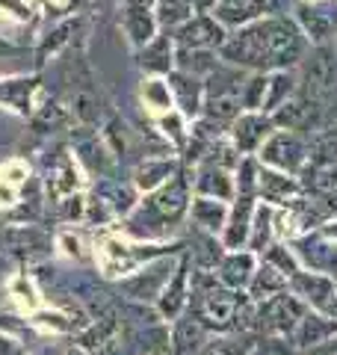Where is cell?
Returning a JSON list of instances; mask_svg holds the SVG:
<instances>
[{
  "label": "cell",
  "mask_w": 337,
  "mask_h": 355,
  "mask_svg": "<svg viewBox=\"0 0 337 355\" xmlns=\"http://www.w3.org/2000/svg\"><path fill=\"white\" fill-rule=\"evenodd\" d=\"M219 53L225 62L237 65V69H254L261 74L284 71L305 57V36L284 18L252 21V24L240 27V33L225 39Z\"/></svg>",
  "instance_id": "cell-1"
},
{
  "label": "cell",
  "mask_w": 337,
  "mask_h": 355,
  "mask_svg": "<svg viewBox=\"0 0 337 355\" xmlns=\"http://www.w3.org/2000/svg\"><path fill=\"white\" fill-rule=\"evenodd\" d=\"M189 193H193V178H172L160 190L139 198V205L125 216V231L145 240L166 237L189 214Z\"/></svg>",
  "instance_id": "cell-2"
},
{
  "label": "cell",
  "mask_w": 337,
  "mask_h": 355,
  "mask_svg": "<svg viewBox=\"0 0 337 355\" xmlns=\"http://www.w3.org/2000/svg\"><path fill=\"white\" fill-rule=\"evenodd\" d=\"M305 314H308V305L296 293L284 291L261 305H254V329L269 338H290Z\"/></svg>",
  "instance_id": "cell-3"
},
{
  "label": "cell",
  "mask_w": 337,
  "mask_h": 355,
  "mask_svg": "<svg viewBox=\"0 0 337 355\" xmlns=\"http://www.w3.org/2000/svg\"><path fill=\"white\" fill-rule=\"evenodd\" d=\"M0 252L24 263H33L51 252V237L36 222H15V225H6L0 231Z\"/></svg>",
  "instance_id": "cell-4"
},
{
  "label": "cell",
  "mask_w": 337,
  "mask_h": 355,
  "mask_svg": "<svg viewBox=\"0 0 337 355\" xmlns=\"http://www.w3.org/2000/svg\"><path fill=\"white\" fill-rule=\"evenodd\" d=\"M175 272V263L166 261V258H154L145 266H137L130 275L119 282V291H125L128 299L133 302H157L163 293V287L168 284Z\"/></svg>",
  "instance_id": "cell-5"
},
{
  "label": "cell",
  "mask_w": 337,
  "mask_h": 355,
  "mask_svg": "<svg viewBox=\"0 0 337 355\" xmlns=\"http://www.w3.org/2000/svg\"><path fill=\"white\" fill-rule=\"evenodd\" d=\"M42 98V77L39 74H6L0 77V110L15 113L21 119H33Z\"/></svg>",
  "instance_id": "cell-6"
},
{
  "label": "cell",
  "mask_w": 337,
  "mask_h": 355,
  "mask_svg": "<svg viewBox=\"0 0 337 355\" xmlns=\"http://www.w3.org/2000/svg\"><path fill=\"white\" fill-rule=\"evenodd\" d=\"M261 160L269 163V166H275L278 172L296 175L302 166H305V160H308V146H305V139H302L299 133L278 130V133H273V137L263 142Z\"/></svg>",
  "instance_id": "cell-7"
},
{
  "label": "cell",
  "mask_w": 337,
  "mask_h": 355,
  "mask_svg": "<svg viewBox=\"0 0 337 355\" xmlns=\"http://www.w3.org/2000/svg\"><path fill=\"white\" fill-rule=\"evenodd\" d=\"M71 157L77 160V166H83L86 172L98 178H107V172L112 169V148L104 137H98L95 128L71 130Z\"/></svg>",
  "instance_id": "cell-8"
},
{
  "label": "cell",
  "mask_w": 337,
  "mask_h": 355,
  "mask_svg": "<svg viewBox=\"0 0 337 355\" xmlns=\"http://www.w3.org/2000/svg\"><path fill=\"white\" fill-rule=\"evenodd\" d=\"M172 39H175L178 48H184V51H216L225 44L228 33H225V27L213 15L198 12V15L189 18L187 24L178 27L172 33Z\"/></svg>",
  "instance_id": "cell-9"
},
{
  "label": "cell",
  "mask_w": 337,
  "mask_h": 355,
  "mask_svg": "<svg viewBox=\"0 0 337 355\" xmlns=\"http://www.w3.org/2000/svg\"><path fill=\"white\" fill-rule=\"evenodd\" d=\"M189 263H193L189 261V252L178 258L172 279H168L160 299H157V314H160V320H178L189 308Z\"/></svg>",
  "instance_id": "cell-10"
},
{
  "label": "cell",
  "mask_w": 337,
  "mask_h": 355,
  "mask_svg": "<svg viewBox=\"0 0 337 355\" xmlns=\"http://www.w3.org/2000/svg\"><path fill=\"white\" fill-rule=\"evenodd\" d=\"M293 254L299 258V263L308 266V272H322V275H334L337 272V243H331L329 237H296L293 240Z\"/></svg>",
  "instance_id": "cell-11"
},
{
  "label": "cell",
  "mask_w": 337,
  "mask_h": 355,
  "mask_svg": "<svg viewBox=\"0 0 337 355\" xmlns=\"http://www.w3.org/2000/svg\"><path fill=\"white\" fill-rule=\"evenodd\" d=\"M269 137H273V119L263 113H240L231 125V142L240 154H252L263 148Z\"/></svg>",
  "instance_id": "cell-12"
},
{
  "label": "cell",
  "mask_w": 337,
  "mask_h": 355,
  "mask_svg": "<svg viewBox=\"0 0 337 355\" xmlns=\"http://www.w3.org/2000/svg\"><path fill=\"white\" fill-rule=\"evenodd\" d=\"M166 83H168V92H172V104L181 110V116L184 119H198L201 104H205V80H198V77L175 69L166 77Z\"/></svg>",
  "instance_id": "cell-13"
},
{
  "label": "cell",
  "mask_w": 337,
  "mask_h": 355,
  "mask_svg": "<svg viewBox=\"0 0 337 355\" xmlns=\"http://www.w3.org/2000/svg\"><path fill=\"white\" fill-rule=\"evenodd\" d=\"M252 216H254V196H237V205L231 207L228 222L222 228V246L228 252L245 249L252 231Z\"/></svg>",
  "instance_id": "cell-14"
},
{
  "label": "cell",
  "mask_w": 337,
  "mask_h": 355,
  "mask_svg": "<svg viewBox=\"0 0 337 355\" xmlns=\"http://www.w3.org/2000/svg\"><path fill=\"white\" fill-rule=\"evenodd\" d=\"M175 39L168 33H157L142 51H137V62L151 77H168L175 71Z\"/></svg>",
  "instance_id": "cell-15"
},
{
  "label": "cell",
  "mask_w": 337,
  "mask_h": 355,
  "mask_svg": "<svg viewBox=\"0 0 337 355\" xmlns=\"http://www.w3.org/2000/svg\"><path fill=\"white\" fill-rule=\"evenodd\" d=\"M178 175H181V163L175 157H145L142 163H137V169H133L130 184L137 187L139 193H154Z\"/></svg>",
  "instance_id": "cell-16"
},
{
  "label": "cell",
  "mask_w": 337,
  "mask_h": 355,
  "mask_svg": "<svg viewBox=\"0 0 337 355\" xmlns=\"http://www.w3.org/2000/svg\"><path fill=\"white\" fill-rule=\"evenodd\" d=\"M331 338H337V320L322 317L317 311H308V314L302 317V323L296 326V331L290 335V347L293 349H313Z\"/></svg>",
  "instance_id": "cell-17"
},
{
  "label": "cell",
  "mask_w": 337,
  "mask_h": 355,
  "mask_svg": "<svg viewBox=\"0 0 337 355\" xmlns=\"http://www.w3.org/2000/svg\"><path fill=\"white\" fill-rule=\"evenodd\" d=\"M121 30L130 42L133 51H142L157 33H160V24H157L154 9H137V6H121Z\"/></svg>",
  "instance_id": "cell-18"
},
{
  "label": "cell",
  "mask_w": 337,
  "mask_h": 355,
  "mask_svg": "<svg viewBox=\"0 0 337 355\" xmlns=\"http://www.w3.org/2000/svg\"><path fill=\"white\" fill-rule=\"evenodd\" d=\"M193 190L201 198H216V202H231L237 187H234V178L228 169H219V166H205L196 172L193 178Z\"/></svg>",
  "instance_id": "cell-19"
},
{
  "label": "cell",
  "mask_w": 337,
  "mask_h": 355,
  "mask_svg": "<svg viewBox=\"0 0 337 355\" xmlns=\"http://www.w3.org/2000/svg\"><path fill=\"white\" fill-rule=\"evenodd\" d=\"M257 193L273 205H290V202H299L302 184L296 178H287L284 172L257 169Z\"/></svg>",
  "instance_id": "cell-20"
},
{
  "label": "cell",
  "mask_w": 337,
  "mask_h": 355,
  "mask_svg": "<svg viewBox=\"0 0 337 355\" xmlns=\"http://www.w3.org/2000/svg\"><path fill=\"white\" fill-rule=\"evenodd\" d=\"M213 9H216L213 18H216L222 27H245L266 12L269 0H216Z\"/></svg>",
  "instance_id": "cell-21"
},
{
  "label": "cell",
  "mask_w": 337,
  "mask_h": 355,
  "mask_svg": "<svg viewBox=\"0 0 337 355\" xmlns=\"http://www.w3.org/2000/svg\"><path fill=\"white\" fill-rule=\"evenodd\" d=\"M254 270H257V263H254L252 252H228L219 261L216 279L228 287V291H243V287H249Z\"/></svg>",
  "instance_id": "cell-22"
},
{
  "label": "cell",
  "mask_w": 337,
  "mask_h": 355,
  "mask_svg": "<svg viewBox=\"0 0 337 355\" xmlns=\"http://www.w3.org/2000/svg\"><path fill=\"white\" fill-rule=\"evenodd\" d=\"M228 214L231 207L225 202H216V198H201L196 196L193 202H189V219H193V225L198 231H205V234H222L225 222H228Z\"/></svg>",
  "instance_id": "cell-23"
},
{
  "label": "cell",
  "mask_w": 337,
  "mask_h": 355,
  "mask_svg": "<svg viewBox=\"0 0 337 355\" xmlns=\"http://www.w3.org/2000/svg\"><path fill=\"white\" fill-rule=\"evenodd\" d=\"M207 335L210 331L201 326V320L196 314H189V311H184V314L178 317L175 329H172V349H175V355H193L198 349H205Z\"/></svg>",
  "instance_id": "cell-24"
},
{
  "label": "cell",
  "mask_w": 337,
  "mask_h": 355,
  "mask_svg": "<svg viewBox=\"0 0 337 355\" xmlns=\"http://www.w3.org/2000/svg\"><path fill=\"white\" fill-rule=\"evenodd\" d=\"M296 12H299V21H302V36H308L311 42H317V44H322L337 30V12H331V6H308V3H302Z\"/></svg>",
  "instance_id": "cell-25"
},
{
  "label": "cell",
  "mask_w": 337,
  "mask_h": 355,
  "mask_svg": "<svg viewBox=\"0 0 337 355\" xmlns=\"http://www.w3.org/2000/svg\"><path fill=\"white\" fill-rule=\"evenodd\" d=\"M95 196H101L104 202L110 205V210L119 216H128L133 207L139 205V190L133 184H121V181H112V178H101L98 187H95Z\"/></svg>",
  "instance_id": "cell-26"
},
{
  "label": "cell",
  "mask_w": 337,
  "mask_h": 355,
  "mask_svg": "<svg viewBox=\"0 0 337 355\" xmlns=\"http://www.w3.org/2000/svg\"><path fill=\"white\" fill-rule=\"evenodd\" d=\"M287 287H290L287 275H281L275 266H269L263 261V266H257L254 275H252V282H249V299H252L254 305H261V302H266V299L284 293Z\"/></svg>",
  "instance_id": "cell-27"
},
{
  "label": "cell",
  "mask_w": 337,
  "mask_h": 355,
  "mask_svg": "<svg viewBox=\"0 0 337 355\" xmlns=\"http://www.w3.org/2000/svg\"><path fill=\"white\" fill-rule=\"evenodd\" d=\"M302 62H305V83H308V89L313 95L334 86V60L325 48H320L313 57L302 60Z\"/></svg>",
  "instance_id": "cell-28"
},
{
  "label": "cell",
  "mask_w": 337,
  "mask_h": 355,
  "mask_svg": "<svg viewBox=\"0 0 337 355\" xmlns=\"http://www.w3.org/2000/svg\"><path fill=\"white\" fill-rule=\"evenodd\" d=\"M313 113V101L311 98H290L287 104H281L273 116V125H281L284 130H299L311 121Z\"/></svg>",
  "instance_id": "cell-29"
},
{
  "label": "cell",
  "mask_w": 337,
  "mask_h": 355,
  "mask_svg": "<svg viewBox=\"0 0 337 355\" xmlns=\"http://www.w3.org/2000/svg\"><path fill=\"white\" fill-rule=\"evenodd\" d=\"M154 15H157L160 30H178L196 15V6H193V0H157Z\"/></svg>",
  "instance_id": "cell-30"
},
{
  "label": "cell",
  "mask_w": 337,
  "mask_h": 355,
  "mask_svg": "<svg viewBox=\"0 0 337 355\" xmlns=\"http://www.w3.org/2000/svg\"><path fill=\"white\" fill-rule=\"evenodd\" d=\"M296 92V77L290 71H275L266 77V98H263V110H278L281 104L290 101V95Z\"/></svg>",
  "instance_id": "cell-31"
},
{
  "label": "cell",
  "mask_w": 337,
  "mask_h": 355,
  "mask_svg": "<svg viewBox=\"0 0 337 355\" xmlns=\"http://www.w3.org/2000/svg\"><path fill=\"white\" fill-rule=\"evenodd\" d=\"M269 237H273V210L269 207H254L252 231H249V243H245V249H252V254L263 252V249H269Z\"/></svg>",
  "instance_id": "cell-32"
},
{
  "label": "cell",
  "mask_w": 337,
  "mask_h": 355,
  "mask_svg": "<svg viewBox=\"0 0 337 355\" xmlns=\"http://www.w3.org/2000/svg\"><path fill=\"white\" fill-rule=\"evenodd\" d=\"M142 101L151 110H163V113H172V92H168V83L163 77H148L142 83Z\"/></svg>",
  "instance_id": "cell-33"
},
{
  "label": "cell",
  "mask_w": 337,
  "mask_h": 355,
  "mask_svg": "<svg viewBox=\"0 0 337 355\" xmlns=\"http://www.w3.org/2000/svg\"><path fill=\"white\" fill-rule=\"evenodd\" d=\"M311 160H313V166H322V169H331L337 163V128L322 130L320 137L313 139Z\"/></svg>",
  "instance_id": "cell-34"
},
{
  "label": "cell",
  "mask_w": 337,
  "mask_h": 355,
  "mask_svg": "<svg viewBox=\"0 0 337 355\" xmlns=\"http://www.w3.org/2000/svg\"><path fill=\"white\" fill-rule=\"evenodd\" d=\"M53 205V216L60 219V222H83L86 219V196L80 193H71V196H62V198H56Z\"/></svg>",
  "instance_id": "cell-35"
},
{
  "label": "cell",
  "mask_w": 337,
  "mask_h": 355,
  "mask_svg": "<svg viewBox=\"0 0 337 355\" xmlns=\"http://www.w3.org/2000/svg\"><path fill=\"white\" fill-rule=\"evenodd\" d=\"M266 263L275 266V270L281 275H287V279H293L296 272H302L299 258L293 254V249H287V246H269L266 249Z\"/></svg>",
  "instance_id": "cell-36"
},
{
  "label": "cell",
  "mask_w": 337,
  "mask_h": 355,
  "mask_svg": "<svg viewBox=\"0 0 337 355\" xmlns=\"http://www.w3.org/2000/svg\"><path fill=\"white\" fill-rule=\"evenodd\" d=\"M263 98H266V74H252L249 80L243 83V95H240V101L243 107H249L252 113L254 110H263Z\"/></svg>",
  "instance_id": "cell-37"
},
{
  "label": "cell",
  "mask_w": 337,
  "mask_h": 355,
  "mask_svg": "<svg viewBox=\"0 0 337 355\" xmlns=\"http://www.w3.org/2000/svg\"><path fill=\"white\" fill-rule=\"evenodd\" d=\"M311 210H313V216H317L320 222L325 219H337V190H325L317 202H311Z\"/></svg>",
  "instance_id": "cell-38"
},
{
  "label": "cell",
  "mask_w": 337,
  "mask_h": 355,
  "mask_svg": "<svg viewBox=\"0 0 337 355\" xmlns=\"http://www.w3.org/2000/svg\"><path fill=\"white\" fill-rule=\"evenodd\" d=\"M160 128L166 130V137H172V139L178 142V146H184V142H187L184 116H181V113H175V110H172V113H166V116L160 119Z\"/></svg>",
  "instance_id": "cell-39"
},
{
  "label": "cell",
  "mask_w": 337,
  "mask_h": 355,
  "mask_svg": "<svg viewBox=\"0 0 337 355\" xmlns=\"http://www.w3.org/2000/svg\"><path fill=\"white\" fill-rule=\"evenodd\" d=\"M198 355H249L237 340H213Z\"/></svg>",
  "instance_id": "cell-40"
},
{
  "label": "cell",
  "mask_w": 337,
  "mask_h": 355,
  "mask_svg": "<svg viewBox=\"0 0 337 355\" xmlns=\"http://www.w3.org/2000/svg\"><path fill=\"white\" fill-rule=\"evenodd\" d=\"M0 12L15 21H30V3L27 0H0Z\"/></svg>",
  "instance_id": "cell-41"
},
{
  "label": "cell",
  "mask_w": 337,
  "mask_h": 355,
  "mask_svg": "<svg viewBox=\"0 0 337 355\" xmlns=\"http://www.w3.org/2000/svg\"><path fill=\"white\" fill-rule=\"evenodd\" d=\"M254 355H293V349L284 347V340H281V338H273V340L261 343V347L254 349Z\"/></svg>",
  "instance_id": "cell-42"
},
{
  "label": "cell",
  "mask_w": 337,
  "mask_h": 355,
  "mask_svg": "<svg viewBox=\"0 0 337 355\" xmlns=\"http://www.w3.org/2000/svg\"><path fill=\"white\" fill-rule=\"evenodd\" d=\"M18 53H27L24 44H15L12 39L0 36V60H9V57H18Z\"/></svg>",
  "instance_id": "cell-43"
},
{
  "label": "cell",
  "mask_w": 337,
  "mask_h": 355,
  "mask_svg": "<svg viewBox=\"0 0 337 355\" xmlns=\"http://www.w3.org/2000/svg\"><path fill=\"white\" fill-rule=\"evenodd\" d=\"M308 355H337V338H331V340H325V343H320V347H313V349H308Z\"/></svg>",
  "instance_id": "cell-44"
},
{
  "label": "cell",
  "mask_w": 337,
  "mask_h": 355,
  "mask_svg": "<svg viewBox=\"0 0 337 355\" xmlns=\"http://www.w3.org/2000/svg\"><path fill=\"white\" fill-rule=\"evenodd\" d=\"M322 317L337 320V284H334V293H331V299H329V305H325V311H322Z\"/></svg>",
  "instance_id": "cell-45"
},
{
  "label": "cell",
  "mask_w": 337,
  "mask_h": 355,
  "mask_svg": "<svg viewBox=\"0 0 337 355\" xmlns=\"http://www.w3.org/2000/svg\"><path fill=\"white\" fill-rule=\"evenodd\" d=\"M121 6H137V9H154L157 0H125Z\"/></svg>",
  "instance_id": "cell-46"
},
{
  "label": "cell",
  "mask_w": 337,
  "mask_h": 355,
  "mask_svg": "<svg viewBox=\"0 0 337 355\" xmlns=\"http://www.w3.org/2000/svg\"><path fill=\"white\" fill-rule=\"evenodd\" d=\"M193 6H196V15H198V12H207V9L216 6V0H193Z\"/></svg>",
  "instance_id": "cell-47"
},
{
  "label": "cell",
  "mask_w": 337,
  "mask_h": 355,
  "mask_svg": "<svg viewBox=\"0 0 337 355\" xmlns=\"http://www.w3.org/2000/svg\"><path fill=\"white\" fill-rule=\"evenodd\" d=\"M322 237H329V240L337 243V222H325V225H322Z\"/></svg>",
  "instance_id": "cell-48"
},
{
  "label": "cell",
  "mask_w": 337,
  "mask_h": 355,
  "mask_svg": "<svg viewBox=\"0 0 337 355\" xmlns=\"http://www.w3.org/2000/svg\"><path fill=\"white\" fill-rule=\"evenodd\" d=\"M65 355H89V352H86L83 347H71V349H69V352H65Z\"/></svg>",
  "instance_id": "cell-49"
},
{
  "label": "cell",
  "mask_w": 337,
  "mask_h": 355,
  "mask_svg": "<svg viewBox=\"0 0 337 355\" xmlns=\"http://www.w3.org/2000/svg\"><path fill=\"white\" fill-rule=\"evenodd\" d=\"M33 355H60L56 349H51V347H44V349H39V352H33Z\"/></svg>",
  "instance_id": "cell-50"
},
{
  "label": "cell",
  "mask_w": 337,
  "mask_h": 355,
  "mask_svg": "<svg viewBox=\"0 0 337 355\" xmlns=\"http://www.w3.org/2000/svg\"><path fill=\"white\" fill-rule=\"evenodd\" d=\"M3 270H6V254L0 252V275H3Z\"/></svg>",
  "instance_id": "cell-51"
}]
</instances>
